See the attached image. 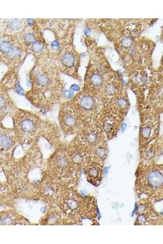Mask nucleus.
I'll list each match as a JSON object with an SVG mask.
<instances>
[{"instance_id": "f257e3e1", "label": "nucleus", "mask_w": 163, "mask_h": 244, "mask_svg": "<svg viewBox=\"0 0 163 244\" xmlns=\"http://www.w3.org/2000/svg\"><path fill=\"white\" fill-rule=\"evenodd\" d=\"M14 120L16 135L22 143L31 140L40 125L38 118L29 112L19 111L15 115Z\"/></svg>"}, {"instance_id": "f03ea898", "label": "nucleus", "mask_w": 163, "mask_h": 244, "mask_svg": "<svg viewBox=\"0 0 163 244\" xmlns=\"http://www.w3.org/2000/svg\"><path fill=\"white\" fill-rule=\"evenodd\" d=\"M76 107L72 103L65 104L62 106L59 114V121L63 131L72 133L75 130L78 116Z\"/></svg>"}, {"instance_id": "7ed1b4c3", "label": "nucleus", "mask_w": 163, "mask_h": 244, "mask_svg": "<svg viewBox=\"0 0 163 244\" xmlns=\"http://www.w3.org/2000/svg\"><path fill=\"white\" fill-rule=\"evenodd\" d=\"M75 105L79 106L82 109L89 110L92 109L94 106V100L90 96H83L79 100H75Z\"/></svg>"}, {"instance_id": "20e7f679", "label": "nucleus", "mask_w": 163, "mask_h": 244, "mask_svg": "<svg viewBox=\"0 0 163 244\" xmlns=\"http://www.w3.org/2000/svg\"><path fill=\"white\" fill-rule=\"evenodd\" d=\"M151 184L155 187L160 186L163 183V176L160 172H152L149 177Z\"/></svg>"}, {"instance_id": "39448f33", "label": "nucleus", "mask_w": 163, "mask_h": 244, "mask_svg": "<svg viewBox=\"0 0 163 244\" xmlns=\"http://www.w3.org/2000/svg\"><path fill=\"white\" fill-rule=\"evenodd\" d=\"M13 142L12 138L11 136L4 134L1 135V147L4 149H7L10 147L13 144Z\"/></svg>"}, {"instance_id": "423d86ee", "label": "nucleus", "mask_w": 163, "mask_h": 244, "mask_svg": "<svg viewBox=\"0 0 163 244\" xmlns=\"http://www.w3.org/2000/svg\"><path fill=\"white\" fill-rule=\"evenodd\" d=\"M74 62V57L73 55L70 53H68L65 55L63 58V63L65 66L69 67H71L73 66Z\"/></svg>"}, {"instance_id": "0eeeda50", "label": "nucleus", "mask_w": 163, "mask_h": 244, "mask_svg": "<svg viewBox=\"0 0 163 244\" xmlns=\"http://www.w3.org/2000/svg\"><path fill=\"white\" fill-rule=\"evenodd\" d=\"M9 25L12 30L17 31L21 27V22L18 19H11L10 21H9Z\"/></svg>"}, {"instance_id": "6e6552de", "label": "nucleus", "mask_w": 163, "mask_h": 244, "mask_svg": "<svg viewBox=\"0 0 163 244\" xmlns=\"http://www.w3.org/2000/svg\"><path fill=\"white\" fill-rule=\"evenodd\" d=\"M21 50L19 48L15 47L11 49L9 56L12 59L19 58L21 55Z\"/></svg>"}, {"instance_id": "1a4fd4ad", "label": "nucleus", "mask_w": 163, "mask_h": 244, "mask_svg": "<svg viewBox=\"0 0 163 244\" xmlns=\"http://www.w3.org/2000/svg\"><path fill=\"white\" fill-rule=\"evenodd\" d=\"M48 82V78L44 75H41L37 79V84L40 86H45L47 84Z\"/></svg>"}, {"instance_id": "9d476101", "label": "nucleus", "mask_w": 163, "mask_h": 244, "mask_svg": "<svg viewBox=\"0 0 163 244\" xmlns=\"http://www.w3.org/2000/svg\"><path fill=\"white\" fill-rule=\"evenodd\" d=\"M10 44L7 41H3L1 44V50L2 52L7 53L10 52L11 50Z\"/></svg>"}, {"instance_id": "9b49d317", "label": "nucleus", "mask_w": 163, "mask_h": 244, "mask_svg": "<svg viewBox=\"0 0 163 244\" xmlns=\"http://www.w3.org/2000/svg\"><path fill=\"white\" fill-rule=\"evenodd\" d=\"M43 46L42 44L39 41H35L32 45V49L34 52L38 53L43 50Z\"/></svg>"}, {"instance_id": "f8f14e48", "label": "nucleus", "mask_w": 163, "mask_h": 244, "mask_svg": "<svg viewBox=\"0 0 163 244\" xmlns=\"http://www.w3.org/2000/svg\"><path fill=\"white\" fill-rule=\"evenodd\" d=\"M91 82L95 86H98L101 84L102 82V78L101 76L98 74L93 75L91 78Z\"/></svg>"}, {"instance_id": "ddd939ff", "label": "nucleus", "mask_w": 163, "mask_h": 244, "mask_svg": "<svg viewBox=\"0 0 163 244\" xmlns=\"http://www.w3.org/2000/svg\"><path fill=\"white\" fill-rule=\"evenodd\" d=\"M25 40L26 42V43L30 44L31 43H34V42H35L36 38H35L34 35L33 34H31V33H28L25 35Z\"/></svg>"}, {"instance_id": "4468645a", "label": "nucleus", "mask_w": 163, "mask_h": 244, "mask_svg": "<svg viewBox=\"0 0 163 244\" xmlns=\"http://www.w3.org/2000/svg\"><path fill=\"white\" fill-rule=\"evenodd\" d=\"M96 136L94 133H90L86 136L87 140L89 142H94L96 140Z\"/></svg>"}, {"instance_id": "2eb2a0df", "label": "nucleus", "mask_w": 163, "mask_h": 244, "mask_svg": "<svg viewBox=\"0 0 163 244\" xmlns=\"http://www.w3.org/2000/svg\"><path fill=\"white\" fill-rule=\"evenodd\" d=\"M51 46L54 50H57L59 48V44L58 41H57V40H54V41H53L52 43L51 44Z\"/></svg>"}, {"instance_id": "dca6fc26", "label": "nucleus", "mask_w": 163, "mask_h": 244, "mask_svg": "<svg viewBox=\"0 0 163 244\" xmlns=\"http://www.w3.org/2000/svg\"><path fill=\"white\" fill-rule=\"evenodd\" d=\"M65 96L68 98H71L74 96L73 92L70 91H66L64 93Z\"/></svg>"}, {"instance_id": "f3484780", "label": "nucleus", "mask_w": 163, "mask_h": 244, "mask_svg": "<svg viewBox=\"0 0 163 244\" xmlns=\"http://www.w3.org/2000/svg\"><path fill=\"white\" fill-rule=\"evenodd\" d=\"M150 129L148 127L145 128L142 131L143 135L145 137L148 136L150 133Z\"/></svg>"}, {"instance_id": "a211bd4d", "label": "nucleus", "mask_w": 163, "mask_h": 244, "mask_svg": "<svg viewBox=\"0 0 163 244\" xmlns=\"http://www.w3.org/2000/svg\"><path fill=\"white\" fill-rule=\"evenodd\" d=\"M123 44H124V46H128L131 45V40L128 39V38L124 39V40H123Z\"/></svg>"}, {"instance_id": "6ab92c4d", "label": "nucleus", "mask_w": 163, "mask_h": 244, "mask_svg": "<svg viewBox=\"0 0 163 244\" xmlns=\"http://www.w3.org/2000/svg\"><path fill=\"white\" fill-rule=\"evenodd\" d=\"M80 88L78 85L76 84L73 85L71 87V89L72 91H78L79 90Z\"/></svg>"}, {"instance_id": "aec40b11", "label": "nucleus", "mask_w": 163, "mask_h": 244, "mask_svg": "<svg viewBox=\"0 0 163 244\" xmlns=\"http://www.w3.org/2000/svg\"><path fill=\"white\" fill-rule=\"evenodd\" d=\"M84 32H85V34L87 36H89V35H90V31L89 29H88V28H85V29L84 30Z\"/></svg>"}, {"instance_id": "412c9836", "label": "nucleus", "mask_w": 163, "mask_h": 244, "mask_svg": "<svg viewBox=\"0 0 163 244\" xmlns=\"http://www.w3.org/2000/svg\"><path fill=\"white\" fill-rule=\"evenodd\" d=\"M27 23L29 25H31L34 23V20L32 19H27Z\"/></svg>"}, {"instance_id": "4be33fe9", "label": "nucleus", "mask_w": 163, "mask_h": 244, "mask_svg": "<svg viewBox=\"0 0 163 244\" xmlns=\"http://www.w3.org/2000/svg\"><path fill=\"white\" fill-rule=\"evenodd\" d=\"M119 105H120V106H123V105H124L125 104V101H124V100H119Z\"/></svg>"}]
</instances>
